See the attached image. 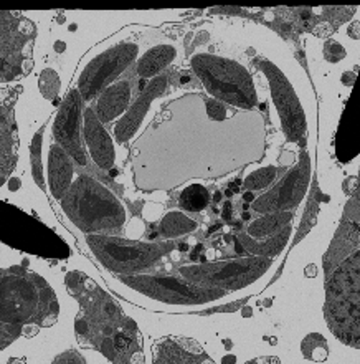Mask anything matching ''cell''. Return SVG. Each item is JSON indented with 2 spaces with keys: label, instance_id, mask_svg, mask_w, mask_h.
<instances>
[{
  "label": "cell",
  "instance_id": "obj_2",
  "mask_svg": "<svg viewBox=\"0 0 360 364\" xmlns=\"http://www.w3.org/2000/svg\"><path fill=\"white\" fill-rule=\"evenodd\" d=\"M192 67L207 93L215 100L245 109H251L258 105L251 75L238 62L200 53L192 58Z\"/></svg>",
  "mask_w": 360,
  "mask_h": 364
},
{
  "label": "cell",
  "instance_id": "obj_18",
  "mask_svg": "<svg viewBox=\"0 0 360 364\" xmlns=\"http://www.w3.org/2000/svg\"><path fill=\"white\" fill-rule=\"evenodd\" d=\"M291 220H293L291 210L263 214V217L253 220L251 224L248 225V237H251V239L255 240L268 239V237H273L280 234L281 230H285Z\"/></svg>",
  "mask_w": 360,
  "mask_h": 364
},
{
  "label": "cell",
  "instance_id": "obj_3",
  "mask_svg": "<svg viewBox=\"0 0 360 364\" xmlns=\"http://www.w3.org/2000/svg\"><path fill=\"white\" fill-rule=\"evenodd\" d=\"M359 252L339 267L327 285V320L346 343L359 340Z\"/></svg>",
  "mask_w": 360,
  "mask_h": 364
},
{
  "label": "cell",
  "instance_id": "obj_28",
  "mask_svg": "<svg viewBox=\"0 0 360 364\" xmlns=\"http://www.w3.org/2000/svg\"><path fill=\"white\" fill-rule=\"evenodd\" d=\"M207 113H209L210 119L214 121H223L227 118V108L223 106L222 101L218 100H207Z\"/></svg>",
  "mask_w": 360,
  "mask_h": 364
},
{
  "label": "cell",
  "instance_id": "obj_7",
  "mask_svg": "<svg viewBox=\"0 0 360 364\" xmlns=\"http://www.w3.org/2000/svg\"><path fill=\"white\" fill-rule=\"evenodd\" d=\"M139 47L136 43L114 45L96 55L86 65L78 80V91L83 101H91L114 83L124 70H128L138 58Z\"/></svg>",
  "mask_w": 360,
  "mask_h": 364
},
{
  "label": "cell",
  "instance_id": "obj_20",
  "mask_svg": "<svg viewBox=\"0 0 360 364\" xmlns=\"http://www.w3.org/2000/svg\"><path fill=\"white\" fill-rule=\"evenodd\" d=\"M195 229L197 222L182 214V212H169L160 222V234L167 239H175V237L190 234Z\"/></svg>",
  "mask_w": 360,
  "mask_h": 364
},
{
  "label": "cell",
  "instance_id": "obj_5",
  "mask_svg": "<svg viewBox=\"0 0 360 364\" xmlns=\"http://www.w3.org/2000/svg\"><path fill=\"white\" fill-rule=\"evenodd\" d=\"M86 242L98 260L119 273L144 270L169 250L165 244H143L109 235H88Z\"/></svg>",
  "mask_w": 360,
  "mask_h": 364
},
{
  "label": "cell",
  "instance_id": "obj_14",
  "mask_svg": "<svg viewBox=\"0 0 360 364\" xmlns=\"http://www.w3.org/2000/svg\"><path fill=\"white\" fill-rule=\"evenodd\" d=\"M131 83L128 80H121L106 88L98 96L94 113L101 123H111V121L123 118L131 103Z\"/></svg>",
  "mask_w": 360,
  "mask_h": 364
},
{
  "label": "cell",
  "instance_id": "obj_26",
  "mask_svg": "<svg viewBox=\"0 0 360 364\" xmlns=\"http://www.w3.org/2000/svg\"><path fill=\"white\" fill-rule=\"evenodd\" d=\"M324 57H326L327 62L337 63L339 60L346 57V50H344L341 43L334 42V40H329V42L324 45Z\"/></svg>",
  "mask_w": 360,
  "mask_h": 364
},
{
  "label": "cell",
  "instance_id": "obj_19",
  "mask_svg": "<svg viewBox=\"0 0 360 364\" xmlns=\"http://www.w3.org/2000/svg\"><path fill=\"white\" fill-rule=\"evenodd\" d=\"M288 239H289V227H286L285 230H281L280 234L268 237L265 244H260V242H256L255 239H251V237L248 235H240V242L243 244V247H245L248 252H251L253 255H261V257H271L278 254V252H281L285 249Z\"/></svg>",
  "mask_w": 360,
  "mask_h": 364
},
{
  "label": "cell",
  "instance_id": "obj_29",
  "mask_svg": "<svg viewBox=\"0 0 360 364\" xmlns=\"http://www.w3.org/2000/svg\"><path fill=\"white\" fill-rule=\"evenodd\" d=\"M55 363H84V360L78 353H70V356H58Z\"/></svg>",
  "mask_w": 360,
  "mask_h": 364
},
{
  "label": "cell",
  "instance_id": "obj_21",
  "mask_svg": "<svg viewBox=\"0 0 360 364\" xmlns=\"http://www.w3.org/2000/svg\"><path fill=\"white\" fill-rule=\"evenodd\" d=\"M210 204V194L207 187L200 184H192L182 191L179 205L189 212H202Z\"/></svg>",
  "mask_w": 360,
  "mask_h": 364
},
{
  "label": "cell",
  "instance_id": "obj_34",
  "mask_svg": "<svg viewBox=\"0 0 360 364\" xmlns=\"http://www.w3.org/2000/svg\"><path fill=\"white\" fill-rule=\"evenodd\" d=\"M218 229H220V225H215V227H212V229H210V234H212V232H215V230H218Z\"/></svg>",
  "mask_w": 360,
  "mask_h": 364
},
{
  "label": "cell",
  "instance_id": "obj_27",
  "mask_svg": "<svg viewBox=\"0 0 360 364\" xmlns=\"http://www.w3.org/2000/svg\"><path fill=\"white\" fill-rule=\"evenodd\" d=\"M22 323H4L2 326V348L7 346V343H12L20 333H22Z\"/></svg>",
  "mask_w": 360,
  "mask_h": 364
},
{
  "label": "cell",
  "instance_id": "obj_25",
  "mask_svg": "<svg viewBox=\"0 0 360 364\" xmlns=\"http://www.w3.org/2000/svg\"><path fill=\"white\" fill-rule=\"evenodd\" d=\"M42 134L43 131L40 129L37 136L33 138L32 144V171H33V179L40 187H45L43 182V169H42V156H40V151H42Z\"/></svg>",
  "mask_w": 360,
  "mask_h": 364
},
{
  "label": "cell",
  "instance_id": "obj_6",
  "mask_svg": "<svg viewBox=\"0 0 360 364\" xmlns=\"http://www.w3.org/2000/svg\"><path fill=\"white\" fill-rule=\"evenodd\" d=\"M119 280L139 291L141 295L154 298L172 305H202L215 301L225 295L223 290L195 285L189 280L174 277H149V275H121Z\"/></svg>",
  "mask_w": 360,
  "mask_h": 364
},
{
  "label": "cell",
  "instance_id": "obj_33",
  "mask_svg": "<svg viewBox=\"0 0 360 364\" xmlns=\"http://www.w3.org/2000/svg\"><path fill=\"white\" fill-rule=\"evenodd\" d=\"M222 199V192H217L215 194V200H220Z\"/></svg>",
  "mask_w": 360,
  "mask_h": 364
},
{
  "label": "cell",
  "instance_id": "obj_17",
  "mask_svg": "<svg viewBox=\"0 0 360 364\" xmlns=\"http://www.w3.org/2000/svg\"><path fill=\"white\" fill-rule=\"evenodd\" d=\"M175 55L177 52L172 45H156V47L149 48L138 62L139 77L146 80L159 77L174 62Z\"/></svg>",
  "mask_w": 360,
  "mask_h": 364
},
{
  "label": "cell",
  "instance_id": "obj_13",
  "mask_svg": "<svg viewBox=\"0 0 360 364\" xmlns=\"http://www.w3.org/2000/svg\"><path fill=\"white\" fill-rule=\"evenodd\" d=\"M83 134L86 146H88L91 158L98 168L111 169L116 161V149L114 143L104 129L98 116H96L93 108H86L83 116Z\"/></svg>",
  "mask_w": 360,
  "mask_h": 364
},
{
  "label": "cell",
  "instance_id": "obj_12",
  "mask_svg": "<svg viewBox=\"0 0 360 364\" xmlns=\"http://www.w3.org/2000/svg\"><path fill=\"white\" fill-rule=\"evenodd\" d=\"M167 82H169V80H167L165 75H159V77L152 78L151 82L147 83V87L141 91L133 106L126 111L123 118L119 119L118 126H116L114 134L119 143H126V141H129L136 134V131L139 129L141 123H143L146 118L147 111L151 108L152 101L159 98V96L165 91Z\"/></svg>",
  "mask_w": 360,
  "mask_h": 364
},
{
  "label": "cell",
  "instance_id": "obj_9",
  "mask_svg": "<svg viewBox=\"0 0 360 364\" xmlns=\"http://www.w3.org/2000/svg\"><path fill=\"white\" fill-rule=\"evenodd\" d=\"M309 179H311V161L302 154L296 168H293L276 186L253 200V210L260 214L286 212L296 207L306 196Z\"/></svg>",
  "mask_w": 360,
  "mask_h": 364
},
{
  "label": "cell",
  "instance_id": "obj_23",
  "mask_svg": "<svg viewBox=\"0 0 360 364\" xmlns=\"http://www.w3.org/2000/svg\"><path fill=\"white\" fill-rule=\"evenodd\" d=\"M302 353L304 356L314 361H322L327 358V346L324 343V338L321 335H311L307 336L302 343Z\"/></svg>",
  "mask_w": 360,
  "mask_h": 364
},
{
  "label": "cell",
  "instance_id": "obj_22",
  "mask_svg": "<svg viewBox=\"0 0 360 364\" xmlns=\"http://www.w3.org/2000/svg\"><path fill=\"white\" fill-rule=\"evenodd\" d=\"M278 176V169L275 166H268V168H263V169H258L255 173H251L248 178L243 181V186L246 187L248 191H261L265 189V187L271 186L273 182H275Z\"/></svg>",
  "mask_w": 360,
  "mask_h": 364
},
{
  "label": "cell",
  "instance_id": "obj_10",
  "mask_svg": "<svg viewBox=\"0 0 360 364\" xmlns=\"http://www.w3.org/2000/svg\"><path fill=\"white\" fill-rule=\"evenodd\" d=\"M81 98L78 88L68 91L53 123L57 144L67 151L76 164L86 166V153L81 141Z\"/></svg>",
  "mask_w": 360,
  "mask_h": 364
},
{
  "label": "cell",
  "instance_id": "obj_1",
  "mask_svg": "<svg viewBox=\"0 0 360 364\" xmlns=\"http://www.w3.org/2000/svg\"><path fill=\"white\" fill-rule=\"evenodd\" d=\"M62 202L70 219L84 232H116L126 222L121 202L108 187L89 176H80Z\"/></svg>",
  "mask_w": 360,
  "mask_h": 364
},
{
  "label": "cell",
  "instance_id": "obj_30",
  "mask_svg": "<svg viewBox=\"0 0 360 364\" xmlns=\"http://www.w3.org/2000/svg\"><path fill=\"white\" fill-rule=\"evenodd\" d=\"M223 219L230 220L231 219V205L225 204V209H223Z\"/></svg>",
  "mask_w": 360,
  "mask_h": 364
},
{
  "label": "cell",
  "instance_id": "obj_11",
  "mask_svg": "<svg viewBox=\"0 0 360 364\" xmlns=\"http://www.w3.org/2000/svg\"><path fill=\"white\" fill-rule=\"evenodd\" d=\"M38 308V291L27 278L9 275L2 278V321L27 323Z\"/></svg>",
  "mask_w": 360,
  "mask_h": 364
},
{
  "label": "cell",
  "instance_id": "obj_4",
  "mask_svg": "<svg viewBox=\"0 0 360 364\" xmlns=\"http://www.w3.org/2000/svg\"><path fill=\"white\" fill-rule=\"evenodd\" d=\"M271 267L270 257L253 255L215 264L180 267L179 273L195 285L217 290H240L265 275Z\"/></svg>",
  "mask_w": 360,
  "mask_h": 364
},
{
  "label": "cell",
  "instance_id": "obj_32",
  "mask_svg": "<svg viewBox=\"0 0 360 364\" xmlns=\"http://www.w3.org/2000/svg\"><path fill=\"white\" fill-rule=\"evenodd\" d=\"M243 199H245V202L248 200V202H253L255 200V196L251 194V191H248V192H245V194H243Z\"/></svg>",
  "mask_w": 360,
  "mask_h": 364
},
{
  "label": "cell",
  "instance_id": "obj_31",
  "mask_svg": "<svg viewBox=\"0 0 360 364\" xmlns=\"http://www.w3.org/2000/svg\"><path fill=\"white\" fill-rule=\"evenodd\" d=\"M316 272H317V269L314 265H307V269H306V275L307 277H316Z\"/></svg>",
  "mask_w": 360,
  "mask_h": 364
},
{
  "label": "cell",
  "instance_id": "obj_8",
  "mask_svg": "<svg viewBox=\"0 0 360 364\" xmlns=\"http://www.w3.org/2000/svg\"><path fill=\"white\" fill-rule=\"evenodd\" d=\"M256 67L266 75L271 87V96L280 114L283 131L289 139L299 141L306 133V113H304L301 101L296 90L291 87L285 73L276 67L275 63L268 62L265 58L256 60Z\"/></svg>",
  "mask_w": 360,
  "mask_h": 364
},
{
  "label": "cell",
  "instance_id": "obj_24",
  "mask_svg": "<svg viewBox=\"0 0 360 364\" xmlns=\"http://www.w3.org/2000/svg\"><path fill=\"white\" fill-rule=\"evenodd\" d=\"M38 87H40V91H42V95L45 96V98L53 100L55 96L58 95V90H60L58 73L52 68H45L42 75H40Z\"/></svg>",
  "mask_w": 360,
  "mask_h": 364
},
{
  "label": "cell",
  "instance_id": "obj_15",
  "mask_svg": "<svg viewBox=\"0 0 360 364\" xmlns=\"http://www.w3.org/2000/svg\"><path fill=\"white\" fill-rule=\"evenodd\" d=\"M48 182L55 199L62 200L73 184V159L60 144L50 148Z\"/></svg>",
  "mask_w": 360,
  "mask_h": 364
},
{
  "label": "cell",
  "instance_id": "obj_16",
  "mask_svg": "<svg viewBox=\"0 0 360 364\" xmlns=\"http://www.w3.org/2000/svg\"><path fill=\"white\" fill-rule=\"evenodd\" d=\"M152 351L156 353V363H199L205 360L202 348L190 340H160Z\"/></svg>",
  "mask_w": 360,
  "mask_h": 364
}]
</instances>
